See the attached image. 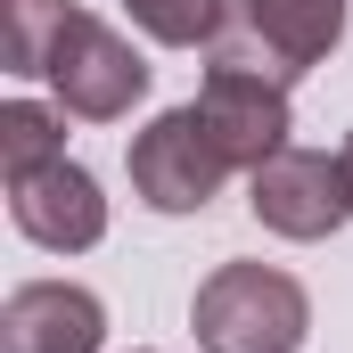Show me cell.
Returning a JSON list of instances; mask_svg holds the SVG:
<instances>
[{"mask_svg": "<svg viewBox=\"0 0 353 353\" xmlns=\"http://www.w3.org/2000/svg\"><path fill=\"white\" fill-rule=\"evenodd\" d=\"M189 329H197L205 353H296L304 329H312V304L271 263H222L197 279Z\"/></svg>", "mask_w": 353, "mask_h": 353, "instance_id": "cell-1", "label": "cell"}, {"mask_svg": "<svg viewBox=\"0 0 353 353\" xmlns=\"http://www.w3.org/2000/svg\"><path fill=\"white\" fill-rule=\"evenodd\" d=\"M197 107H205V123H214L222 157H230V165H247V173L271 165V157L288 148V132H296V115H288V74L271 66L263 50H222V58L205 66Z\"/></svg>", "mask_w": 353, "mask_h": 353, "instance_id": "cell-2", "label": "cell"}, {"mask_svg": "<svg viewBox=\"0 0 353 353\" xmlns=\"http://www.w3.org/2000/svg\"><path fill=\"white\" fill-rule=\"evenodd\" d=\"M239 173L205 123V107H165L140 140H132V189L157 205V214H197L222 181Z\"/></svg>", "mask_w": 353, "mask_h": 353, "instance_id": "cell-3", "label": "cell"}, {"mask_svg": "<svg viewBox=\"0 0 353 353\" xmlns=\"http://www.w3.org/2000/svg\"><path fill=\"white\" fill-rule=\"evenodd\" d=\"M50 90L66 99V115L115 123V115H132V99H148V58H140L115 25L74 17L66 41H58V58H50Z\"/></svg>", "mask_w": 353, "mask_h": 353, "instance_id": "cell-4", "label": "cell"}, {"mask_svg": "<svg viewBox=\"0 0 353 353\" xmlns=\"http://www.w3.org/2000/svg\"><path fill=\"white\" fill-rule=\"evenodd\" d=\"M247 205H255V222L279 230V239H329V230L353 214V197H345V157L279 148L271 165H255Z\"/></svg>", "mask_w": 353, "mask_h": 353, "instance_id": "cell-5", "label": "cell"}, {"mask_svg": "<svg viewBox=\"0 0 353 353\" xmlns=\"http://www.w3.org/2000/svg\"><path fill=\"white\" fill-rule=\"evenodd\" d=\"M107 304L74 279H25L0 304V353H99Z\"/></svg>", "mask_w": 353, "mask_h": 353, "instance_id": "cell-6", "label": "cell"}, {"mask_svg": "<svg viewBox=\"0 0 353 353\" xmlns=\"http://www.w3.org/2000/svg\"><path fill=\"white\" fill-rule=\"evenodd\" d=\"M8 222L33 239V247H50V255H83V247H99L107 239V197H99V181L83 173V165H50V173L17 181L8 189Z\"/></svg>", "mask_w": 353, "mask_h": 353, "instance_id": "cell-7", "label": "cell"}, {"mask_svg": "<svg viewBox=\"0 0 353 353\" xmlns=\"http://www.w3.org/2000/svg\"><path fill=\"white\" fill-rule=\"evenodd\" d=\"M247 33L271 66L296 83L304 66H321L345 41V0H247Z\"/></svg>", "mask_w": 353, "mask_h": 353, "instance_id": "cell-8", "label": "cell"}, {"mask_svg": "<svg viewBox=\"0 0 353 353\" xmlns=\"http://www.w3.org/2000/svg\"><path fill=\"white\" fill-rule=\"evenodd\" d=\"M74 17H83L74 0H0V58H8V74H50V58H58Z\"/></svg>", "mask_w": 353, "mask_h": 353, "instance_id": "cell-9", "label": "cell"}, {"mask_svg": "<svg viewBox=\"0 0 353 353\" xmlns=\"http://www.w3.org/2000/svg\"><path fill=\"white\" fill-rule=\"evenodd\" d=\"M66 157V132H58V115L50 107H33V99H8L0 107V173H8V189L33 173H50Z\"/></svg>", "mask_w": 353, "mask_h": 353, "instance_id": "cell-10", "label": "cell"}, {"mask_svg": "<svg viewBox=\"0 0 353 353\" xmlns=\"http://www.w3.org/2000/svg\"><path fill=\"white\" fill-rule=\"evenodd\" d=\"M132 25L165 50H197V41H222L230 0H132Z\"/></svg>", "mask_w": 353, "mask_h": 353, "instance_id": "cell-11", "label": "cell"}, {"mask_svg": "<svg viewBox=\"0 0 353 353\" xmlns=\"http://www.w3.org/2000/svg\"><path fill=\"white\" fill-rule=\"evenodd\" d=\"M345 197H353V132H345Z\"/></svg>", "mask_w": 353, "mask_h": 353, "instance_id": "cell-12", "label": "cell"}]
</instances>
